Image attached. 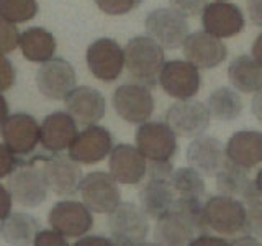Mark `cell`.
<instances>
[{
	"mask_svg": "<svg viewBox=\"0 0 262 246\" xmlns=\"http://www.w3.org/2000/svg\"><path fill=\"white\" fill-rule=\"evenodd\" d=\"M76 71L62 57L41 63L36 72V84L39 92L51 100H64L76 89Z\"/></svg>",
	"mask_w": 262,
	"mask_h": 246,
	"instance_id": "cell-13",
	"label": "cell"
},
{
	"mask_svg": "<svg viewBox=\"0 0 262 246\" xmlns=\"http://www.w3.org/2000/svg\"><path fill=\"white\" fill-rule=\"evenodd\" d=\"M176 202V191L172 189L170 180L149 179L139 191V203L147 218L159 220L170 212Z\"/></svg>",
	"mask_w": 262,
	"mask_h": 246,
	"instance_id": "cell-24",
	"label": "cell"
},
{
	"mask_svg": "<svg viewBox=\"0 0 262 246\" xmlns=\"http://www.w3.org/2000/svg\"><path fill=\"white\" fill-rule=\"evenodd\" d=\"M108 169L117 182L135 186L144 179L147 162L138 148L131 145H117L110 153Z\"/></svg>",
	"mask_w": 262,
	"mask_h": 246,
	"instance_id": "cell-20",
	"label": "cell"
},
{
	"mask_svg": "<svg viewBox=\"0 0 262 246\" xmlns=\"http://www.w3.org/2000/svg\"><path fill=\"white\" fill-rule=\"evenodd\" d=\"M166 59L164 48L149 36H136L125 48V66L131 79L146 87H154L159 82V74Z\"/></svg>",
	"mask_w": 262,
	"mask_h": 246,
	"instance_id": "cell-2",
	"label": "cell"
},
{
	"mask_svg": "<svg viewBox=\"0 0 262 246\" xmlns=\"http://www.w3.org/2000/svg\"><path fill=\"white\" fill-rule=\"evenodd\" d=\"M251 110H252L254 117L262 123V87L257 90V92H254L252 102H251Z\"/></svg>",
	"mask_w": 262,
	"mask_h": 246,
	"instance_id": "cell-46",
	"label": "cell"
},
{
	"mask_svg": "<svg viewBox=\"0 0 262 246\" xmlns=\"http://www.w3.org/2000/svg\"><path fill=\"white\" fill-rule=\"evenodd\" d=\"M210 112L208 107L199 102L187 98L179 100L167 110L166 123L172 128V131L180 138H199L210 127Z\"/></svg>",
	"mask_w": 262,
	"mask_h": 246,
	"instance_id": "cell-7",
	"label": "cell"
},
{
	"mask_svg": "<svg viewBox=\"0 0 262 246\" xmlns=\"http://www.w3.org/2000/svg\"><path fill=\"white\" fill-rule=\"evenodd\" d=\"M4 145L15 156H28L39 145V125L28 113L8 115L7 120L0 125Z\"/></svg>",
	"mask_w": 262,
	"mask_h": 246,
	"instance_id": "cell-12",
	"label": "cell"
},
{
	"mask_svg": "<svg viewBox=\"0 0 262 246\" xmlns=\"http://www.w3.org/2000/svg\"><path fill=\"white\" fill-rule=\"evenodd\" d=\"M172 189L179 197H202L207 192L203 176L192 168H180L170 177Z\"/></svg>",
	"mask_w": 262,
	"mask_h": 246,
	"instance_id": "cell-31",
	"label": "cell"
},
{
	"mask_svg": "<svg viewBox=\"0 0 262 246\" xmlns=\"http://www.w3.org/2000/svg\"><path fill=\"white\" fill-rule=\"evenodd\" d=\"M170 210L180 213L190 225L195 228V232L207 233V225H205V203L200 197H176V202Z\"/></svg>",
	"mask_w": 262,
	"mask_h": 246,
	"instance_id": "cell-32",
	"label": "cell"
},
{
	"mask_svg": "<svg viewBox=\"0 0 262 246\" xmlns=\"http://www.w3.org/2000/svg\"><path fill=\"white\" fill-rule=\"evenodd\" d=\"M18 164V158H15V154L8 150L7 145L0 143V179L8 176Z\"/></svg>",
	"mask_w": 262,
	"mask_h": 246,
	"instance_id": "cell-41",
	"label": "cell"
},
{
	"mask_svg": "<svg viewBox=\"0 0 262 246\" xmlns=\"http://www.w3.org/2000/svg\"><path fill=\"white\" fill-rule=\"evenodd\" d=\"M8 191L12 197L23 207H36L45 202L48 184L43 169H36L31 161L20 159L15 169L8 174Z\"/></svg>",
	"mask_w": 262,
	"mask_h": 246,
	"instance_id": "cell-4",
	"label": "cell"
},
{
	"mask_svg": "<svg viewBox=\"0 0 262 246\" xmlns=\"http://www.w3.org/2000/svg\"><path fill=\"white\" fill-rule=\"evenodd\" d=\"M95 4L106 15H125L141 4V0H95Z\"/></svg>",
	"mask_w": 262,
	"mask_h": 246,
	"instance_id": "cell-36",
	"label": "cell"
},
{
	"mask_svg": "<svg viewBox=\"0 0 262 246\" xmlns=\"http://www.w3.org/2000/svg\"><path fill=\"white\" fill-rule=\"evenodd\" d=\"M254 186H256L257 192H259V194H260V197H262V169H259V171H257L256 179H254Z\"/></svg>",
	"mask_w": 262,
	"mask_h": 246,
	"instance_id": "cell-50",
	"label": "cell"
},
{
	"mask_svg": "<svg viewBox=\"0 0 262 246\" xmlns=\"http://www.w3.org/2000/svg\"><path fill=\"white\" fill-rule=\"evenodd\" d=\"M146 174L149 176V179L170 180L172 174H174V166L170 161H149Z\"/></svg>",
	"mask_w": 262,
	"mask_h": 246,
	"instance_id": "cell-38",
	"label": "cell"
},
{
	"mask_svg": "<svg viewBox=\"0 0 262 246\" xmlns=\"http://www.w3.org/2000/svg\"><path fill=\"white\" fill-rule=\"evenodd\" d=\"M246 8L251 22L262 28V0H246Z\"/></svg>",
	"mask_w": 262,
	"mask_h": 246,
	"instance_id": "cell-44",
	"label": "cell"
},
{
	"mask_svg": "<svg viewBox=\"0 0 262 246\" xmlns=\"http://www.w3.org/2000/svg\"><path fill=\"white\" fill-rule=\"evenodd\" d=\"M169 4L184 16H196L207 7V0H169Z\"/></svg>",
	"mask_w": 262,
	"mask_h": 246,
	"instance_id": "cell-37",
	"label": "cell"
},
{
	"mask_svg": "<svg viewBox=\"0 0 262 246\" xmlns=\"http://www.w3.org/2000/svg\"><path fill=\"white\" fill-rule=\"evenodd\" d=\"M226 159L243 169H252L262 162V133L256 130H241L228 139Z\"/></svg>",
	"mask_w": 262,
	"mask_h": 246,
	"instance_id": "cell-23",
	"label": "cell"
},
{
	"mask_svg": "<svg viewBox=\"0 0 262 246\" xmlns=\"http://www.w3.org/2000/svg\"><path fill=\"white\" fill-rule=\"evenodd\" d=\"M184 54L188 63L199 69H213L226 59L228 48L221 38L200 30L193 31L184 41Z\"/></svg>",
	"mask_w": 262,
	"mask_h": 246,
	"instance_id": "cell-16",
	"label": "cell"
},
{
	"mask_svg": "<svg viewBox=\"0 0 262 246\" xmlns=\"http://www.w3.org/2000/svg\"><path fill=\"white\" fill-rule=\"evenodd\" d=\"M87 66L98 80H117L125 68V49L112 38L97 39L87 48Z\"/></svg>",
	"mask_w": 262,
	"mask_h": 246,
	"instance_id": "cell-10",
	"label": "cell"
},
{
	"mask_svg": "<svg viewBox=\"0 0 262 246\" xmlns=\"http://www.w3.org/2000/svg\"><path fill=\"white\" fill-rule=\"evenodd\" d=\"M231 86L244 94H254L262 87V66L249 54L237 56L228 66Z\"/></svg>",
	"mask_w": 262,
	"mask_h": 246,
	"instance_id": "cell-27",
	"label": "cell"
},
{
	"mask_svg": "<svg viewBox=\"0 0 262 246\" xmlns=\"http://www.w3.org/2000/svg\"><path fill=\"white\" fill-rule=\"evenodd\" d=\"M205 225L220 236L239 238L249 235L248 207L228 195H213L205 202Z\"/></svg>",
	"mask_w": 262,
	"mask_h": 246,
	"instance_id": "cell-1",
	"label": "cell"
},
{
	"mask_svg": "<svg viewBox=\"0 0 262 246\" xmlns=\"http://www.w3.org/2000/svg\"><path fill=\"white\" fill-rule=\"evenodd\" d=\"M74 246H115V244L112 241V238H106L102 235H90V236H82Z\"/></svg>",
	"mask_w": 262,
	"mask_h": 246,
	"instance_id": "cell-43",
	"label": "cell"
},
{
	"mask_svg": "<svg viewBox=\"0 0 262 246\" xmlns=\"http://www.w3.org/2000/svg\"><path fill=\"white\" fill-rule=\"evenodd\" d=\"M195 228L176 210L167 212L154 228L156 243L161 246H188L195 236Z\"/></svg>",
	"mask_w": 262,
	"mask_h": 246,
	"instance_id": "cell-26",
	"label": "cell"
},
{
	"mask_svg": "<svg viewBox=\"0 0 262 246\" xmlns=\"http://www.w3.org/2000/svg\"><path fill=\"white\" fill-rule=\"evenodd\" d=\"M187 161L188 166L203 177H215L226 162V151L220 139L202 135L188 145Z\"/></svg>",
	"mask_w": 262,
	"mask_h": 246,
	"instance_id": "cell-19",
	"label": "cell"
},
{
	"mask_svg": "<svg viewBox=\"0 0 262 246\" xmlns=\"http://www.w3.org/2000/svg\"><path fill=\"white\" fill-rule=\"evenodd\" d=\"M92 212L84 202L61 200L53 205L49 212V225L62 236L79 238L92 228Z\"/></svg>",
	"mask_w": 262,
	"mask_h": 246,
	"instance_id": "cell-14",
	"label": "cell"
},
{
	"mask_svg": "<svg viewBox=\"0 0 262 246\" xmlns=\"http://www.w3.org/2000/svg\"><path fill=\"white\" fill-rule=\"evenodd\" d=\"M159 84L167 95L179 100L193 98L200 90L199 68L188 61H166L159 74Z\"/></svg>",
	"mask_w": 262,
	"mask_h": 246,
	"instance_id": "cell-11",
	"label": "cell"
},
{
	"mask_svg": "<svg viewBox=\"0 0 262 246\" xmlns=\"http://www.w3.org/2000/svg\"><path fill=\"white\" fill-rule=\"evenodd\" d=\"M188 246H231L226 238L215 236L210 233H200L199 236H193Z\"/></svg>",
	"mask_w": 262,
	"mask_h": 246,
	"instance_id": "cell-42",
	"label": "cell"
},
{
	"mask_svg": "<svg viewBox=\"0 0 262 246\" xmlns=\"http://www.w3.org/2000/svg\"><path fill=\"white\" fill-rule=\"evenodd\" d=\"M8 117V104L5 100V97L0 94V125L7 120Z\"/></svg>",
	"mask_w": 262,
	"mask_h": 246,
	"instance_id": "cell-49",
	"label": "cell"
},
{
	"mask_svg": "<svg viewBox=\"0 0 262 246\" xmlns=\"http://www.w3.org/2000/svg\"><path fill=\"white\" fill-rule=\"evenodd\" d=\"M144 27L147 36L166 49H177L188 36L187 16L174 8H158L146 16Z\"/></svg>",
	"mask_w": 262,
	"mask_h": 246,
	"instance_id": "cell-5",
	"label": "cell"
},
{
	"mask_svg": "<svg viewBox=\"0 0 262 246\" xmlns=\"http://www.w3.org/2000/svg\"><path fill=\"white\" fill-rule=\"evenodd\" d=\"M20 45V33L15 23L0 18V54L10 53Z\"/></svg>",
	"mask_w": 262,
	"mask_h": 246,
	"instance_id": "cell-34",
	"label": "cell"
},
{
	"mask_svg": "<svg viewBox=\"0 0 262 246\" xmlns=\"http://www.w3.org/2000/svg\"><path fill=\"white\" fill-rule=\"evenodd\" d=\"M207 107L211 118L220 121H233L243 112V100L234 89L218 87L210 94Z\"/></svg>",
	"mask_w": 262,
	"mask_h": 246,
	"instance_id": "cell-30",
	"label": "cell"
},
{
	"mask_svg": "<svg viewBox=\"0 0 262 246\" xmlns=\"http://www.w3.org/2000/svg\"><path fill=\"white\" fill-rule=\"evenodd\" d=\"M43 176L48 184V189L57 195L69 197L74 195L80 187L82 169L77 161L71 156H49L45 161Z\"/></svg>",
	"mask_w": 262,
	"mask_h": 246,
	"instance_id": "cell-18",
	"label": "cell"
},
{
	"mask_svg": "<svg viewBox=\"0 0 262 246\" xmlns=\"http://www.w3.org/2000/svg\"><path fill=\"white\" fill-rule=\"evenodd\" d=\"M68 113L76 123L84 127L95 125L105 115V97L97 89L89 86L76 87L64 98Z\"/></svg>",
	"mask_w": 262,
	"mask_h": 246,
	"instance_id": "cell-21",
	"label": "cell"
},
{
	"mask_svg": "<svg viewBox=\"0 0 262 246\" xmlns=\"http://www.w3.org/2000/svg\"><path fill=\"white\" fill-rule=\"evenodd\" d=\"M2 238L12 246H30L39 233V221L30 213H10L0 225Z\"/></svg>",
	"mask_w": 262,
	"mask_h": 246,
	"instance_id": "cell-28",
	"label": "cell"
},
{
	"mask_svg": "<svg viewBox=\"0 0 262 246\" xmlns=\"http://www.w3.org/2000/svg\"><path fill=\"white\" fill-rule=\"evenodd\" d=\"M231 246H262V244L257 241V238L246 235V236L234 238V241L231 243Z\"/></svg>",
	"mask_w": 262,
	"mask_h": 246,
	"instance_id": "cell-47",
	"label": "cell"
},
{
	"mask_svg": "<svg viewBox=\"0 0 262 246\" xmlns=\"http://www.w3.org/2000/svg\"><path fill=\"white\" fill-rule=\"evenodd\" d=\"M106 223L115 246H139L149 233L147 215L131 202H120L108 213Z\"/></svg>",
	"mask_w": 262,
	"mask_h": 246,
	"instance_id": "cell-3",
	"label": "cell"
},
{
	"mask_svg": "<svg viewBox=\"0 0 262 246\" xmlns=\"http://www.w3.org/2000/svg\"><path fill=\"white\" fill-rule=\"evenodd\" d=\"M15 82V69L5 54H0V92L7 90Z\"/></svg>",
	"mask_w": 262,
	"mask_h": 246,
	"instance_id": "cell-40",
	"label": "cell"
},
{
	"mask_svg": "<svg viewBox=\"0 0 262 246\" xmlns=\"http://www.w3.org/2000/svg\"><path fill=\"white\" fill-rule=\"evenodd\" d=\"M252 54V57L256 59L260 66H262V33L260 35L254 39V43H252V51H251Z\"/></svg>",
	"mask_w": 262,
	"mask_h": 246,
	"instance_id": "cell-48",
	"label": "cell"
},
{
	"mask_svg": "<svg viewBox=\"0 0 262 246\" xmlns=\"http://www.w3.org/2000/svg\"><path fill=\"white\" fill-rule=\"evenodd\" d=\"M79 192L90 212L110 213L120 203V189L112 174L103 171L89 172L84 176Z\"/></svg>",
	"mask_w": 262,
	"mask_h": 246,
	"instance_id": "cell-8",
	"label": "cell"
},
{
	"mask_svg": "<svg viewBox=\"0 0 262 246\" xmlns=\"http://www.w3.org/2000/svg\"><path fill=\"white\" fill-rule=\"evenodd\" d=\"M77 133V123L68 112H54L39 125V143L49 153H61L69 150Z\"/></svg>",
	"mask_w": 262,
	"mask_h": 246,
	"instance_id": "cell-22",
	"label": "cell"
},
{
	"mask_svg": "<svg viewBox=\"0 0 262 246\" xmlns=\"http://www.w3.org/2000/svg\"><path fill=\"white\" fill-rule=\"evenodd\" d=\"M33 243H35L33 246H69L66 238L54 232V230H43V232H39Z\"/></svg>",
	"mask_w": 262,
	"mask_h": 246,
	"instance_id": "cell-39",
	"label": "cell"
},
{
	"mask_svg": "<svg viewBox=\"0 0 262 246\" xmlns=\"http://www.w3.org/2000/svg\"><path fill=\"white\" fill-rule=\"evenodd\" d=\"M136 148L149 161H170L177 153V135L166 121H144L136 130Z\"/></svg>",
	"mask_w": 262,
	"mask_h": 246,
	"instance_id": "cell-6",
	"label": "cell"
},
{
	"mask_svg": "<svg viewBox=\"0 0 262 246\" xmlns=\"http://www.w3.org/2000/svg\"><path fill=\"white\" fill-rule=\"evenodd\" d=\"M139 246H161V244H158L156 241H154V243H146V241H144V243H141Z\"/></svg>",
	"mask_w": 262,
	"mask_h": 246,
	"instance_id": "cell-51",
	"label": "cell"
},
{
	"mask_svg": "<svg viewBox=\"0 0 262 246\" xmlns=\"http://www.w3.org/2000/svg\"><path fill=\"white\" fill-rule=\"evenodd\" d=\"M38 13L36 0H0V18L10 23H23Z\"/></svg>",
	"mask_w": 262,
	"mask_h": 246,
	"instance_id": "cell-33",
	"label": "cell"
},
{
	"mask_svg": "<svg viewBox=\"0 0 262 246\" xmlns=\"http://www.w3.org/2000/svg\"><path fill=\"white\" fill-rule=\"evenodd\" d=\"M248 207V220H249V232L262 238V197L257 192L256 197H252L249 202L244 203Z\"/></svg>",
	"mask_w": 262,
	"mask_h": 246,
	"instance_id": "cell-35",
	"label": "cell"
},
{
	"mask_svg": "<svg viewBox=\"0 0 262 246\" xmlns=\"http://www.w3.org/2000/svg\"><path fill=\"white\" fill-rule=\"evenodd\" d=\"M113 150V136L106 128L90 125L74 138L69 146V156L79 164H95L110 156Z\"/></svg>",
	"mask_w": 262,
	"mask_h": 246,
	"instance_id": "cell-15",
	"label": "cell"
},
{
	"mask_svg": "<svg viewBox=\"0 0 262 246\" xmlns=\"http://www.w3.org/2000/svg\"><path fill=\"white\" fill-rule=\"evenodd\" d=\"M203 30L218 38H231L239 35L246 27L244 13L236 4L213 2L207 4L202 12Z\"/></svg>",
	"mask_w": 262,
	"mask_h": 246,
	"instance_id": "cell-17",
	"label": "cell"
},
{
	"mask_svg": "<svg viewBox=\"0 0 262 246\" xmlns=\"http://www.w3.org/2000/svg\"><path fill=\"white\" fill-rule=\"evenodd\" d=\"M113 107L123 120L141 125L151 118L154 112V98L149 92V87L138 82H129L115 90Z\"/></svg>",
	"mask_w": 262,
	"mask_h": 246,
	"instance_id": "cell-9",
	"label": "cell"
},
{
	"mask_svg": "<svg viewBox=\"0 0 262 246\" xmlns=\"http://www.w3.org/2000/svg\"><path fill=\"white\" fill-rule=\"evenodd\" d=\"M12 212V194L7 187L0 184V221L7 218Z\"/></svg>",
	"mask_w": 262,
	"mask_h": 246,
	"instance_id": "cell-45",
	"label": "cell"
},
{
	"mask_svg": "<svg viewBox=\"0 0 262 246\" xmlns=\"http://www.w3.org/2000/svg\"><path fill=\"white\" fill-rule=\"evenodd\" d=\"M215 177L218 192L223 195L234 197V199H239L244 203L257 195V189L254 186V180H251L248 169L236 166L228 159Z\"/></svg>",
	"mask_w": 262,
	"mask_h": 246,
	"instance_id": "cell-25",
	"label": "cell"
},
{
	"mask_svg": "<svg viewBox=\"0 0 262 246\" xmlns=\"http://www.w3.org/2000/svg\"><path fill=\"white\" fill-rule=\"evenodd\" d=\"M23 56L31 63H46L53 59L56 53V39L53 33L45 28H28L20 35V45Z\"/></svg>",
	"mask_w": 262,
	"mask_h": 246,
	"instance_id": "cell-29",
	"label": "cell"
}]
</instances>
